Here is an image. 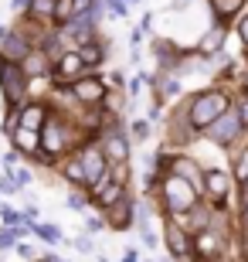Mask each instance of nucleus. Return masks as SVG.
Returning a JSON list of instances; mask_svg holds the SVG:
<instances>
[{"instance_id":"58836bf2","label":"nucleus","mask_w":248,"mask_h":262,"mask_svg":"<svg viewBox=\"0 0 248 262\" xmlns=\"http://www.w3.org/2000/svg\"><path fill=\"white\" fill-rule=\"evenodd\" d=\"M14 252H17L24 262H34V259H38V249H34V245H28V242H17V245H14Z\"/></svg>"},{"instance_id":"0eeeda50","label":"nucleus","mask_w":248,"mask_h":262,"mask_svg":"<svg viewBox=\"0 0 248 262\" xmlns=\"http://www.w3.org/2000/svg\"><path fill=\"white\" fill-rule=\"evenodd\" d=\"M160 238L173 262H187L194 255V235L181 225V218H160Z\"/></svg>"},{"instance_id":"a18cd8bd","label":"nucleus","mask_w":248,"mask_h":262,"mask_svg":"<svg viewBox=\"0 0 248 262\" xmlns=\"http://www.w3.org/2000/svg\"><path fill=\"white\" fill-rule=\"evenodd\" d=\"M119 262H140V252H136V249H126V252H123V259H119Z\"/></svg>"},{"instance_id":"ddd939ff","label":"nucleus","mask_w":248,"mask_h":262,"mask_svg":"<svg viewBox=\"0 0 248 262\" xmlns=\"http://www.w3.org/2000/svg\"><path fill=\"white\" fill-rule=\"evenodd\" d=\"M99 146H102L109 167L133 164V143H129V136H126V133H102V136H99Z\"/></svg>"},{"instance_id":"4be33fe9","label":"nucleus","mask_w":248,"mask_h":262,"mask_svg":"<svg viewBox=\"0 0 248 262\" xmlns=\"http://www.w3.org/2000/svg\"><path fill=\"white\" fill-rule=\"evenodd\" d=\"M228 170H231V177H235V184H245L248 181V140L228 154Z\"/></svg>"},{"instance_id":"49530a36","label":"nucleus","mask_w":248,"mask_h":262,"mask_svg":"<svg viewBox=\"0 0 248 262\" xmlns=\"http://www.w3.org/2000/svg\"><path fill=\"white\" fill-rule=\"evenodd\" d=\"M194 0H173V10H184V7H191Z\"/></svg>"},{"instance_id":"f3484780","label":"nucleus","mask_w":248,"mask_h":262,"mask_svg":"<svg viewBox=\"0 0 248 262\" xmlns=\"http://www.w3.org/2000/svg\"><path fill=\"white\" fill-rule=\"evenodd\" d=\"M55 174L65 181L68 187H82V191H88V181H85V167H82V160H78V154H68L65 160H58Z\"/></svg>"},{"instance_id":"6e6552de","label":"nucleus","mask_w":248,"mask_h":262,"mask_svg":"<svg viewBox=\"0 0 248 262\" xmlns=\"http://www.w3.org/2000/svg\"><path fill=\"white\" fill-rule=\"evenodd\" d=\"M228 34H231L228 24H214V20H211V28L194 41V48H191L194 55H197V65H208L214 55H221L224 45H228Z\"/></svg>"},{"instance_id":"5fc2aeb1","label":"nucleus","mask_w":248,"mask_h":262,"mask_svg":"<svg viewBox=\"0 0 248 262\" xmlns=\"http://www.w3.org/2000/svg\"><path fill=\"white\" fill-rule=\"evenodd\" d=\"M238 187H245V191H248V181H245V184H238Z\"/></svg>"},{"instance_id":"864d4df0","label":"nucleus","mask_w":248,"mask_h":262,"mask_svg":"<svg viewBox=\"0 0 248 262\" xmlns=\"http://www.w3.org/2000/svg\"><path fill=\"white\" fill-rule=\"evenodd\" d=\"M99 262H109V259H105V255H99Z\"/></svg>"},{"instance_id":"aec40b11","label":"nucleus","mask_w":248,"mask_h":262,"mask_svg":"<svg viewBox=\"0 0 248 262\" xmlns=\"http://www.w3.org/2000/svg\"><path fill=\"white\" fill-rule=\"evenodd\" d=\"M10 140V146L17 150L24 160H31L34 154H41V133H34V129H24V126H17L14 133L7 136Z\"/></svg>"},{"instance_id":"e433bc0d","label":"nucleus","mask_w":248,"mask_h":262,"mask_svg":"<svg viewBox=\"0 0 248 262\" xmlns=\"http://www.w3.org/2000/svg\"><path fill=\"white\" fill-rule=\"evenodd\" d=\"M105 82H109V89H126V68H112V72H105Z\"/></svg>"},{"instance_id":"7ed1b4c3","label":"nucleus","mask_w":248,"mask_h":262,"mask_svg":"<svg viewBox=\"0 0 248 262\" xmlns=\"http://www.w3.org/2000/svg\"><path fill=\"white\" fill-rule=\"evenodd\" d=\"M235 187L238 184H235L228 167L204 164V184H200V191H204V201L218 214H235Z\"/></svg>"},{"instance_id":"473e14b6","label":"nucleus","mask_w":248,"mask_h":262,"mask_svg":"<svg viewBox=\"0 0 248 262\" xmlns=\"http://www.w3.org/2000/svg\"><path fill=\"white\" fill-rule=\"evenodd\" d=\"M0 194H4V198L20 194V187H17V181H14V174H10V170H0Z\"/></svg>"},{"instance_id":"f257e3e1","label":"nucleus","mask_w":248,"mask_h":262,"mask_svg":"<svg viewBox=\"0 0 248 262\" xmlns=\"http://www.w3.org/2000/svg\"><path fill=\"white\" fill-rule=\"evenodd\" d=\"M177 106L184 109V116H187L194 133L204 136V129H208L211 123H218V119L235 106V89L211 82V85L194 89V92H187L184 99H177Z\"/></svg>"},{"instance_id":"20e7f679","label":"nucleus","mask_w":248,"mask_h":262,"mask_svg":"<svg viewBox=\"0 0 248 262\" xmlns=\"http://www.w3.org/2000/svg\"><path fill=\"white\" fill-rule=\"evenodd\" d=\"M31 89H34V82L28 78L24 65L0 61V99H4V113H17L31 99Z\"/></svg>"},{"instance_id":"09e8293b","label":"nucleus","mask_w":248,"mask_h":262,"mask_svg":"<svg viewBox=\"0 0 248 262\" xmlns=\"http://www.w3.org/2000/svg\"><path fill=\"white\" fill-rule=\"evenodd\" d=\"M241 65H245V68H248V51H241Z\"/></svg>"},{"instance_id":"8fccbe9b","label":"nucleus","mask_w":248,"mask_h":262,"mask_svg":"<svg viewBox=\"0 0 248 262\" xmlns=\"http://www.w3.org/2000/svg\"><path fill=\"white\" fill-rule=\"evenodd\" d=\"M75 4H78V7H88V4H92V0H75Z\"/></svg>"},{"instance_id":"13d9d810","label":"nucleus","mask_w":248,"mask_h":262,"mask_svg":"<svg viewBox=\"0 0 248 262\" xmlns=\"http://www.w3.org/2000/svg\"><path fill=\"white\" fill-rule=\"evenodd\" d=\"M0 198H4V194H0Z\"/></svg>"},{"instance_id":"39448f33","label":"nucleus","mask_w":248,"mask_h":262,"mask_svg":"<svg viewBox=\"0 0 248 262\" xmlns=\"http://www.w3.org/2000/svg\"><path fill=\"white\" fill-rule=\"evenodd\" d=\"M204 143H211L214 150H221V154H231L235 146H241L248 140V129H245V123H241V116H238V109L231 106L224 116L218 119V123H211L208 129H204V136H200Z\"/></svg>"},{"instance_id":"5701e85b","label":"nucleus","mask_w":248,"mask_h":262,"mask_svg":"<svg viewBox=\"0 0 248 262\" xmlns=\"http://www.w3.org/2000/svg\"><path fill=\"white\" fill-rule=\"evenodd\" d=\"M24 72H28L31 82H48V78H51V61L44 58L38 48H34L28 55V61H24Z\"/></svg>"},{"instance_id":"412c9836","label":"nucleus","mask_w":248,"mask_h":262,"mask_svg":"<svg viewBox=\"0 0 248 262\" xmlns=\"http://www.w3.org/2000/svg\"><path fill=\"white\" fill-rule=\"evenodd\" d=\"M126 136H129V143H133V146H146L153 140V123L146 116L126 119Z\"/></svg>"},{"instance_id":"2f4dec72","label":"nucleus","mask_w":248,"mask_h":262,"mask_svg":"<svg viewBox=\"0 0 248 262\" xmlns=\"http://www.w3.org/2000/svg\"><path fill=\"white\" fill-rule=\"evenodd\" d=\"M105 17H112V20L129 17V4L126 0H105Z\"/></svg>"},{"instance_id":"f704fd0d","label":"nucleus","mask_w":248,"mask_h":262,"mask_svg":"<svg viewBox=\"0 0 248 262\" xmlns=\"http://www.w3.org/2000/svg\"><path fill=\"white\" fill-rule=\"evenodd\" d=\"M231 31H235V38L241 41V48L248 51V10H245V14H241L238 20H235V24H231Z\"/></svg>"},{"instance_id":"6ab92c4d","label":"nucleus","mask_w":248,"mask_h":262,"mask_svg":"<svg viewBox=\"0 0 248 262\" xmlns=\"http://www.w3.org/2000/svg\"><path fill=\"white\" fill-rule=\"evenodd\" d=\"M24 24H34V28H51V17H55V0H31L28 10L17 14Z\"/></svg>"},{"instance_id":"9b49d317","label":"nucleus","mask_w":248,"mask_h":262,"mask_svg":"<svg viewBox=\"0 0 248 262\" xmlns=\"http://www.w3.org/2000/svg\"><path fill=\"white\" fill-rule=\"evenodd\" d=\"M75 154H78V160H82V167H85V181H88V191H92V187L109 174V160H105L99 140L96 143H85L82 150H75Z\"/></svg>"},{"instance_id":"72a5a7b5","label":"nucleus","mask_w":248,"mask_h":262,"mask_svg":"<svg viewBox=\"0 0 248 262\" xmlns=\"http://www.w3.org/2000/svg\"><path fill=\"white\" fill-rule=\"evenodd\" d=\"M20 218H24V225H34V222H41V208L34 201H31V198H24V208H20Z\"/></svg>"},{"instance_id":"603ef678","label":"nucleus","mask_w":248,"mask_h":262,"mask_svg":"<svg viewBox=\"0 0 248 262\" xmlns=\"http://www.w3.org/2000/svg\"><path fill=\"white\" fill-rule=\"evenodd\" d=\"M218 262H235V259H231V255H224V259H218Z\"/></svg>"},{"instance_id":"c9c22d12","label":"nucleus","mask_w":248,"mask_h":262,"mask_svg":"<svg viewBox=\"0 0 248 262\" xmlns=\"http://www.w3.org/2000/svg\"><path fill=\"white\" fill-rule=\"evenodd\" d=\"M235 225L248 232V198H235Z\"/></svg>"},{"instance_id":"393cba45","label":"nucleus","mask_w":248,"mask_h":262,"mask_svg":"<svg viewBox=\"0 0 248 262\" xmlns=\"http://www.w3.org/2000/svg\"><path fill=\"white\" fill-rule=\"evenodd\" d=\"M31 235H34V238H41L44 245H61V242H65L61 225H51V222H34V225H31Z\"/></svg>"},{"instance_id":"4468645a","label":"nucleus","mask_w":248,"mask_h":262,"mask_svg":"<svg viewBox=\"0 0 248 262\" xmlns=\"http://www.w3.org/2000/svg\"><path fill=\"white\" fill-rule=\"evenodd\" d=\"M68 48H72V45L65 41V34H61L58 28H44V31L38 34V51L51 61V68L58 65V58H61V55H65Z\"/></svg>"},{"instance_id":"de8ad7c7","label":"nucleus","mask_w":248,"mask_h":262,"mask_svg":"<svg viewBox=\"0 0 248 262\" xmlns=\"http://www.w3.org/2000/svg\"><path fill=\"white\" fill-rule=\"evenodd\" d=\"M34 262H58V255H51V252H48V255H38Z\"/></svg>"},{"instance_id":"4c0bfd02","label":"nucleus","mask_w":248,"mask_h":262,"mask_svg":"<svg viewBox=\"0 0 248 262\" xmlns=\"http://www.w3.org/2000/svg\"><path fill=\"white\" fill-rule=\"evenodd\" d=\"M85 232L88 235L105 232V218H102V214H85Z\"/></svg>"},{"instance_id":"bb28decb","label":"nucleus","mask_w":248,"mask_h":262,"mask_svg":"<svg viewBox=\"0 0 248 262\" xmlns=\"http://www.w3.org/2000/svg\"><path fill=\"white\" fill-rule=\"evenodd\" d=\"M0 225H7V228H17V225H24V218H20V208L7 204L4 198H0Z\"/></svg>"},{"instance_id":"f03ea898","label":"nucleus","mask_w":248,"mask_h":262,"mask_svg":"<svg viewBox=\"0 0 248 262\" xmlns=\"http://www.w3.org/2000/svg\"><path fill=\"white\" fill-rule=\"evenodd\" d=\"M200 198H204L200 187H194V184H187V181H181V177L167 174L160 181V187H156V194H153V204H156L160 218H181L184 211H191Z\"/></svg>"},{"instance_id":"f8f14e48","label":"nucleus","mask_w":248,"mask_h":262,"mask_svg":"<svg viewBox=\"0 0 248 262\" xmlns=\"http://www.w3.org/2000/svg\"><path fill=\"white\" fill-rule=\"evenodd\" d=\"M129 191H133L129 184H119V181H112V177L105 174L102 181H99V184L92 187V191H88V198H92V208H96V211L102 214L105 208H112L116 201H123V198L129 194Z\"/></svg>"},{"instance_id":"7c9ffc66","label":"nucleus","mask_w":248,"mask_h":262,"mask_svg":"<svg viewBox=\"0 0 248 262\" xmlns=\"http://www.w3.org/2000/svg\"><path fill=\"white\" fill-rule=\"evenodd\" d=\"M10 174H14V181H17V187H20V191H24L28 184H34V177H38L31 164H17L14 170H10Z\"/></svg>"},{"instance_id":"dca6fc26","label":"nucleus","mask_w":248,"mask_h":262,"mask_svg":"<svg viewBox=\"0 0 248 262\" xmlns=\"http://www.w3.org/2000/svg\"><path fill=\"white\" fill-rule=\"evenodd\" d=\"M208 10H211V20L214 24H235L248 10V0H208Z\"/></svg>"},{"instance_id":"cd10ccee","label":"nucleus","mask_w":248,"mask_h":262,"mask_svg":"<svg viewBox=\"0 0 248 262\" xmlns=\"http://www.w3.org/2000/svg\"><path fill=\"white\" fill-rule=\"evenodd\" d=\"M65 204L72 208V211H85V208H92V198H88V191H82V187H72L65 198Z\"/></svg>"},{"instance_id":"a211bd4d","label":"nucleus","mask_w":248,"mask_h":262,"mask_svg":"<svg viewBox=\"0 0 248 262\" xmlns=\"http://www.w3.org/2000/svg\"><path fill=\"white\" fill-rule=\"evenodd\" d=\"M211 222H214V208H211V204L204 201V198H200V201L194 204L191 211H184V214H181V225H184V228H187L191 235L204 232V228H208Z\"/></svg>"},{"instance_id":"3c124183","label":"nucleus","mask_w":248,"mask_h":262,"mask_svg":"<svg viewBox=\"0 0 248 262\" xmlns=\"http://www.w3.org/2000/svg\"><path fill=\"white\" fill-rule=\"evenodd\" d=\"M126 4H129V7H136V4H143V0H126Z\"/></svg>"},{"instance_id":"a19ab883","label":"nucleus","mask_w":248,"mask_h":262,"mask_svg":"<svg viewBox=\"0 0 248 262\" xmlns=\"http://www.w3.org/2000/svg\"><path fill=\"white\" fill-rule=\"evenodd\" d=\"M20 160H24V157H20V154H17V150H14V146H10L7 154H4V170H14V167H17V164H20Z\"/></svg>"},{"instance_id":"37998d69","label":"nucleus","mask_w":248,"mask_h":262,"mask_svg":"<svg viewBox=\"0 0 248 262\" xmlns=\"http://www.w3.org/2000/svg\"><path fill=\"white\" fill-rule=\"evenodd\" d=\"M235 109H238L241 123H245V129H248V99H235Z\"/></svg>"},{"instance_id":"b1692460","label":"nucleus","mask_w":248,"mask_h":262,"mask_svg":"<svg viewBox=\"0 0 248 262\" xmlns=\"http://www.w3.org/2000/svg\"><path fill=\"white\" fill-rule=\"evenodd\" d=\"M78 10H82V7H78L75 0H55V17H51V28H58V31L68 28V24L78 17Z\"/></svg>"},{"instance_id":"c756f323","label":"nucleus","mask_w":248,"mask_h":262,"mask_svg":"<svg viewBox=\"0 0 248 262\" xmlns=\"http://www.w3.org/2000/svg\"><path fill=\"white\" fill-rule=\"evenodd\" d=\"M140 232V242H143V249H150V252H156L163 245V238H160V232L153 228V225H143V228H136Z\"/></svg>"},{"instance_id":"6e6d98bb","label":"nucleus","mask_w":248,"mask_h":262,"mask_svg":"<svg viewBox=\"0 0 248 262\" xmlns=\"http://www.w3.org/2000/svg\"><path fill=\"white\" fill-rule=\"evenodd\" d=\"M143 262H156V259H143Z\"/></svg>"},{"instance_id":"4d7b16f0","label":"nucleus","mask_w":248,"mask_h":262,"mask_svg":"<svg viewBox=\"0 0 248 262\" xmlns=\"http://www.w3.org/2000/svg\"><path fill=\"white\" fill-rule=\"evenodd\" d=\"M58 262H68V259H58Z\"/></svg>"},{"instance_id":"ea45409f","label":"nucleus","mask_w":248,"mask_h":262,"mask_svg":"<svg viewBox=\"0 0 248 262\" xmlns=\"http://www.w3.org/2000/svg\"><path fill=\"white\" fill-rule=\"evenodd\" d=\"M235 99H248V68L241 72L238 82H235Z\"/></svg>"},{"instance_id":"79ce46f5","label":"nucleus","mask_w":248,"mask_h":262,"mask_svg":"<svg viewBox=\"0 0 248 262\" xmlns=\"http://www.w3.org/2000/svg\"><path fill=\"white\" fill-rule=\"evenodd\" d=\"M143 41H146V31L140 28V24H136V28L129 31V48H140V45H143Z\"/></svg>"},{"instance_id":"a878e982","label":"nucleus","mask_w":248,"mask_h":262,"mask_svg":"<svg viewBox=\"0 0 248 262\" xmlns=\"http://www.w3.org/2000/svg\"><path fill=\"white\" fill-rule=\"evenodd\" d=\"M24 235H31L28 225H17V228H7V225H0V252H10V249H14V245H17Z\"/></svg>"},{"instance_id":"1a4fd4ad","label":"nucleus","mask_w":248,"mask_h":262,"mask_svg":"<svg viewBox=\"0 0 248 262\" xmlns=\"http://www.w3.org/2000/svg\"><path fill=\"white\" fill-rule=\"evenodd\" d=\"M102 218H105V232H133L136 228V194L129 191L123 201L105 208Z\"/></svg>"},{"instance_id":"c85d7f7f","label":"nucleus","mask_w":248,"mask_h":262,"mask_svg":"<svg viewBox=\"0 0 248 262\" xmlns=\"http://www.w3.org/2000/svg\"><path fill=\"white\" fill-rule=\"evenodd\" d=\"M68 245H72L75 252H82V255H96V252H99V245H96V235H88V232L75 235V238H72Z\"/></svg>"},{"instance_id":"423d86ee","label":"nucleus","mask_w":248,"mask_h":262,"mask_svg":"<svg viewBox=\"0 0 248 262\" xmlns=\"http://www.w3.org/2000/svg\"><path fill=\"white\" fill-rule=\"evenodd\" d=\"M75 109H88V106H102L105 96H109V82H105V72H85L82 78H75L65 92Z\"/></svg>"},{"instance_id":"2eb2a0df","label":"nucleus","mask_w":248,"mask_h":262,"mask_svg":"<svg viewBox=\"0 0 248 262\" xmlns=\"http://www.w3.org/2000/svg\"><path fill=\"white\" fill-rule=\"evenodd\" d=\"M78 55H82V61H85L88 72H102L105 65H109V38H96V41H88V45H78Z\"/></svg>"},{"instance_id":"c03bdc74","label":"nucleus","mask_w":248,"mask_h":262,"mask_svg":"<svg viewBox=\"0 0 248 262\" xmlns=\"http://www.w3.org/2000/svg\"><path fill=\"white\" fill-rule=\"evenodd\" d=\"M28 4H31V0H10V10H14V14H24Z\"/></svg>"},{"instance_id":"9d476101","label":"nucleus","mask_w":248,"mask_h":262,"mask_svg":"<svg viewBox=\"0 0 248 262\" xmlns=\"http://www.w3.org/2000/svg\"><path fill=\"white\" fill-rule=\"evenodd\" d=\"M51 109H55V102H51V99H38V96H31L28 102H24V106L17 109V126L41 133V129H44V123H48V116H51Z\"/></svg>"}]
</instances>
